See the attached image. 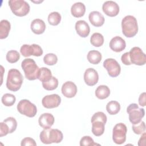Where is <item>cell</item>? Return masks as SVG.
I'll return each mask as SVG.
<instances>
[{"label":"cell","instance_id":"22","mask_svg":"<svg viewBox=\"0 0 146 146\" xmlns=\"http://www.w3.org/2000/svg\"><path fill=\"white\" fill-rule=\"evenodd\" d=\"M86 11L85 5L82 2H76L72 5L71 8L72 15L76 17L79 18L84 15Z\"/></svg>","mask_w":146,"mask_h":146},{"label":"cell","instance_id":"13","mask_svg":"<svg viewBox=\"0 0 146 146\" xmlns=\"http://www.w3.org/2000/svg\"><path fill=\"white\" fill-rule=\"evenodd\" d=\"M61 102V98L58 94L48 95L44 96L42 100V103L46 108H53L58 107Z\"/></svg>","mask_w":146,"mask_h":146},{"label":"cell","instance_id":"25","mask_svg":"<svg viewBox=\"0 0 146 146\" xmlns=\"http://www.w3.org/2000/svg\"><path fill=\"white\" fill-rule=\"evenodd\" d=\"M102 54L97 50H91L88 52L87 59L90 63L93 64H98L102 60Z\"/></svg>","mask_w":146,"mask_h":146},{"label":"cell","instance_id":"4","mask_svg":"<svg viewBox=\"0 0 146 146\" xmlns=\"http://www.w3.org/2000/svg\"><path fill=\"white\" fill-rule=\"evenodd\" d=\"M121 28L122 33L126 37H133L138 31L136 19L132 15L125 16L121 21Z\"/></svg>","mask_w":146,"mask_h":146},{"label":"cell","instance_id":"17","mask_svg":"<svg viewBox=\"0 0 146 146\" xmlns=\"http://www.w3.org/2000/svg\"><path fill=\"white\" fill-rule=\"evenodd\" d=\"M55 119L53 115L50 113H44L42 114L38 119L39 125L43 129L50 128L54 123Z\"/></svg>","mask_w":146,"mask_h":146},{"label":"cell","instance_id":"23","mask_svg":"<svg viewBox=\"0 0 146 146\" xmlns=\"http://www.w3.org/2000/svg\"><path fill=\"white\" fill-rule=\"evenodd\" d=\"M95 96L99 99H104L107 98L110 94V90L108 86L100 85L97 87L95 90Z\"/></svg>","mask_w":146,"mask_h":146},{"label":"cell","instance_id":"36","mask_svg":"<svg viewBox=\"0 0 146 146\" xmlns=\"http://www.w3.org/2000/svg\"><path fill=\"white\" fill-rule=\"evenodd\" d=\"M80 145L81 146H87V145H99V144H96L94 142V140L92 137L89 136H83L80 141Z\"/></svg>","mask_w":146,"mask_h":146},{"label":"cell","instance_id":"20","mask_svg":"<svg viewBox=\"0 0 146 146\" xmlns=\"http://www.w3.org/2000/svg\"><path fill=\"white\" fill-rule=\"evenodd\" d=\"M89 21L95 27L102 26L104 23V16L98 11H93L89 14Z\"/></svg>","mask_w":146,"mask_h":146},{"label":"cell","instance_id":"9","mask_svg":"<svg viewBox=\"0 0 146 146\" xmlns=\"http://www.w3.org/2000/svg\"><path fill=\"white\" fill-rule=\"evenodd\" d=\"M127 128L126 125L122 123L116 124L112 131V140L117 144H123L126 140Z\"/></svg>","mask_w":146,"mask_h":146},{"label":"cell","instance_id":"26","mask_svg":"<svg viewBox=\"0 0 146 146\" xmlns=\"http://www.w3.org/2000/svg\"><path fill=\"white\" fill-rule=\"evenodd\" d=\"M51 71L47 67H42L40 68L38 79L43 82L48 81L52 78Z\"/></svg>","mask_w":146,"mask_h":146},{"label":"cell","instance_id":"38","mask_svg":"<svg viewBox=\"0 0 146 146\" xmlns=\"http://www.w3.org/2000/svg\"><path fill=\"white\" fill-rule=\"evenodd\" d=\"M21 145L22 146H27V145H32L36 146V143L35 140L31 137H25L21 141Z\"/></svg>","mask_w":146,"mask_h":146},{"label":"cell","instance_id":"41","mask_svg":"<svg viewBox=\"0 0 146 146\" xmlns=\"http://www.w3.org/2000/svg\"><path fill=\"white\" fill-rule=\"evenodd\" d=\"M145 137H146V134L145 132L143 133L141 135V137L140 138L139 142H138V145L139 146L141 145H145Z\"/></svg>","mask_w":146,"mask_h":146},{"label":"cell","instance_id":"6","mask_svg":"<svg viewBox=\"0 0 146 146\" xmlns=\"http://www.w3.org/2000/svg\"><path fill=\"white\" fill-rule=\"evenodd\" d=\"M8 3L11 11L17 16H25L30 11V5L25 1L10 0Z\"/></svg>","mask_w":146,"mask_h":146},{"label":"cell","instance_id":"18","mask_svg":"<svg viewBox=\"0 0 146 146\" xmlns=\"http://www.w3.org/2000/svg\"><path fill=\"white\" fill-rule=\"evenodd\" d=\"M125 40L120 36H116L111 39L110 42V47L113 51L119 52L122 51L125 48Z\"/></svg>","mask_w":146,"mask_h":146},{"label":"cell","instance_id":"5","mask_svg":"<svg viewBox=\"0 0 146 146\" xmlns=\"http://www.w3.org/2000/svg\"><path fill=\"white\" fill-rule=\"evenodd\" d=\"M25 77L29 80H34L38 78L40 68L35 62L31 58L25 59L21 63Z\"/></svg>","mask_w":146,"mask_h":146},{"label":"cell","instance_id":"40","mask_svg":"<svg viewBox=\"0 0 146 146\" xmlns=\"http://www.w3.org/2000/svg\"><path fill=\"white\" fill-rule=\"evenodd\" d=\"M145 92H143L141 94L139 98V103L140 106L142 107H144L145 106Z\"/></svg>","mask_w":146,"mask_h":146},{"label":"cell","instance_id":"37","mask_svg":"<svg viewBox=\"0 0 146 146\" xmlns=\"http://www.w3.org/2000/svg\"><path fill=\"white\" fill-rule=\"evenodd\" d=\"M9 133L10 131L7 124L4 122H1L0 123V137L6 136Z\"/></svg>","mask_w":146,"mask_h":146},{"label":"cell","instance_id":"3","mask_svg":"<svg viewBox=\"0 0 146 146\" xmlns=\"http://www.w3.org/2000/svg\"><path fill=\"white\" fill-rule=\"evenodd\" d=\"M107 116L103 112L95 113L91 117L92 132L96 136H100L104 132V125L107 122Z\"/></svg>","mask_w":146,"mask_h":146},{"label":"cell","instance_id":"39","mask_svg":"<svg viewBox=\"0 0 146 146\" xmlns=\"http://www.w3.org/2000/svg\"><path fill=\"white\" fill-rule=\"evenodd\" d=\"M121 62L123 63L125 65H131L132 64L130 59H129V52H127L123 54L121 57Z\"/></svg>","mask_w":146,"mask_h":146},{"label":"cell","instance_id":"34","mask_svg":"<svg viewBox=\"0 0 146 146\" xmlns=\"http://www.w3.org/2000/svg\"><path fill=\"white\" fill-rule=\"evenodd\" d=\"M3 122L5 123L7 127H9L10 133H13L15 131L17 127V122L15 119L13 117H9L3 120Z\"/></svg>","mask_w":146,"mask_h":146},{"label":"cell","instance_id":"30","mask_svg":"<svg viewBox=\"0 0 146 146\" xmlns=\"http://www.w3.org/2000/svg\"><path fill=\"white\" fill-rule=\"evenodd\" d=\"M60 21L61 15L58 12H52L48 16V21L51 25L56 26L60 23Z\"/></svg>","mask_w":146,"mask_h":146},{"label":"cell","instance_id":"35","mask_svg":"<svg viewBox=\"0 0 146 146\" xmlns=\"http://www.w3.org/2000/svg\"><path fill=\"white\" fill-rule=\"evenodd\" d=\"M132 130L133 132L137 135H140L143 133L145 132V124L144 121H140L139 123L133 124L132 125Z\"/></svg>","mask_w":146,"mask_h":146},{"label":"cell","instance_id":"16","mask_svg":"<svg viewBox=\"0 0 146 146\" xmlns=\"http://www.w3.org/2000/svg\"><path fill=\"white\" fill-rule=\"evenodd\" d=\"M77 92V87L71 81L65 82L62 87V93L66 98H71L75 96Z\"/></svg>","mask_w":146,"mask_h":146},{"label":"cell","instance_id":"21","mask_svg":"<svg viewBox=\"0 0 146 146\" xmlns=\"http://www.w3.org/2000/svg\"><path fill=\"white\" fill-rule=\"evenodd\" d=\"M32 31L36 34L43 33L46 29V25L44 21L40 19H35L32 21L30 26Z\"/></svg>","mask_w":146,"mask_h":146},{"label":"cell","instance_id":"24","mask_svg":"<svg viewBox=\"0 0 146 146\" xmlns=\"http://www.w3.org/2000/svg\"><path fill=\"white\" fill-rule=\"evenodd\" d=\"M11 28L10 23L5 19L0 22V39H3L8 36Z\"/></svg>","mask_w":146,"mask_h":146},{"label":"cell","instance_id":"32","mask_svg":"<svg viewBox=\"0 0 146 146\" xmlns=\"http://www.w3.org/2000/svg\"><path fill=\"white\" fill-rule=\"evenodd\" d=\"M6 60L10 63L17 62L20 58L19 53L16 50H10L6 54Z\"/></svg>","mask_w":146,"mask_h":146},{"label":"cell","instance_id":"31","mask_svg":"<svg viewBox=\"0 0 146 146\" xmlns=\"http://www.w3.org/2000/svg\"><path fill=\"white\" fill-rule=\"evenodd\" d=\"M2 103L5 106H13L16 100V98L15 96L11 94H4L1 99Z\"/></svg>","mask_w":146,"mask_h":146},{"label":"cell","instance_id":"7","mask_svg":"<svg viewBox=\"0 0 146 146\" xmlns=\"http://www.w3.org/2000/svg\"><path fill=\"white\" fill-rule=\"evenodd\" d=\"M17 110L22 115L29 117L35 116L37 112L36 106L27 99H22L17 105Z\"/></svg>","mask_w":146,"mask_h":146},{"label":"cell","instance_id":"11","mask_svg":"<svg viewBox=\"0 0 146 146\" xmlns=\"http://www.w3.org/2000/svg\"><path fill=\"white\" fill-rule=\"evenodd\" d=\"M21 54L25 57H28L31 55L40 56L43 54V50L40 46L36 44H23L20 48Z\"/></svg>","mask_w":146,"mask_h":146},{"label":"cell","instance_id":"14","mask_svg":"<svg viewBox=\"0 0 146 146\" xmlns=\"http://www.w3.org/2000/svg\"><path fill=\"white\" fill-rule=\"evenodd\" d=\"M103 12L109 17H115L119 12V6L114 1H108L105 2L102 6Z\"/></svg>","mask_w":146,"mask_h":146},{"label":"cell","instance_id":"2","mask_svg":"<svg viewBox=\"0 0 146 146\" xmlns=\"http://www.w3.org/2000/svg\"><path fill=\"white\" fill-rule=\"evenodd\" d=\"M39 137L40 141L43 144H49L54 143H60L63 140V135L62 132L58 129L48 128L42 131Z\"/></svg>","mask_w":146,"mask_h":146},{"label":"cell","instance_id":"10","mask_svg":"<svg viewBox=\"0 0 146 146\" xmlns=\"http://www.w3.org/2000/svg\"><path fill=\"white\" fill-rule=\"evenodd\" d=\"M129 52V59L132 64L142 66L146 63L145 54L139 47L132 48Z\"/></svg>","mask_w":146,"mask_h":146},{"label":"cell","instance_id":"33","mask_svg":"<svg viewBox=\"0 0 146 146\" xmlns=\"http://www.w3.org/2000/svg\"><path fill=\"white\" fill-rule=\"evenodd\" d=\"M43 62L47 65L52 66L57 63L58 57L53 53H48L44 56Z\"/></svg>","mask_w":146,"mask_h":146},{"label":"cell","instance_id":"15","mask_svg":"<svg viewBox=\"0 0 146 146\" xmlns=\"http://www.w3.org/2000/svg\"><path fill=\"white\" fill-rule=\"evenodd\" d=\"M84 80L88 86H93L95 85L99 80L98 72L92 68H87L84 74Z\"/></svg>","mask_w":146,"mask_h":146},{"label":"cell","instance_id":"8","mask_svg":"<svg viewBox=\"0 0 146 146\" xmlns=\"http://www.w3.org/2000/svg\"><path fill=\"white\" fill-rule=\"evenodd\" d=\"M127 112L129 114V120L133 124H137L141 121L145 115L144 109L139 108L136 103L129 104L127 108Z\"/></svg>","mask_w":146,"mask_h":146},{"label":"cell","instance_id":"19","mask_svg":"<svg viewBox=\"0 0 146 146\" xmlns=\"http://www.w3.org/2000/svg\"><path fill=\"white\" fill-rule=\"evenodd\" d=\"M75 30L77 34L81 37H87L90 32V28L88 24L83 20H79L75 23Z\"/></svg>","mask_w":146,"mask_h":146},{"label":"cell","instance_id":"12","mask_svg":"<svg viewBox=\"0 0 146 146\" xmlns=\"http://www.w3.org/2000/svg\"><path fill=\"white\" fill-rule=\"evenodd\" d=\"M103 67L107 70L108 75L111 77L117 76L121 71V67L118 62L114 59L108 58L103 62Z\"/></svg>","mask_w":146,"mask_h":146},{"label":"cell","instance_id":"27","mask_svg":"<svg viewBox=\"0 0 146 146\" xmlns=\"http://www.w3.org/2000/svg\"><path fill=\"white\" fill-rule=\"evenodd\" d=\"M106 110L109 114L116 115L120 111V105L117 101H110L107 104Z\"/></svg>","mask_w":146,"mask_h":146},{"label":"cell","instance_id":"1","mask_svg":"<svg viewBox=\"0 0 146 146\" xmlns=\"http://www.w3.org/2000/svg\"><path fill=\"white\" fill-rule=\"evenodd\" d=\"M23 80V76L18 70L15 68L10 69L7 74L6 87L7 89L11 91H17L20 89Z\"/></svg>","mask_w":146,"mask_h":146},{"label":"cell","instance_id":"29","mask_svg":"<svg viewBox=\"0 0 146 146\" xmlns=\"http://www.w3.org/2000/svg\"><path fill=\"white\" fill-rule=\"evenodd\" d=\"M58 86V80L54 76H52V78L48 81L42 83L43 87L48 91H52L56 89Z\"/></svg>","mask_w":146,"mask_h":146},{"label":"cell","instance_id":"28","mask_svg":"<svg viewBox=\"0 0 146 146\" xmlns=\"http://www.w3.org/2000/svg\"><path fill=\"white\" fill-rule=\"evenodd\" d=\"M90 42L95 47H100L104 43V37L100 33H95L91 36Z\"/></svg>","mask_w":146,"mask_h":146}]
</instances>
